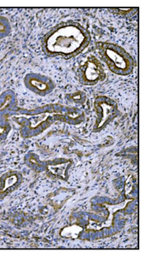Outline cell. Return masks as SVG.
I'll use <instances>...</instances> for the list:
<instances>
[{
  "mask_svg": "<svg viewBox=\"0 0 145 257\" xmlns=\"http://www.w3.org/2000/svg\"><path fill=\"white\" fill-rule=\"evenodd\" d=\"M92 38L86 28L76 22H62L45 35L44 49L48 55L65 59L82 54Z\"/></svg>",
  "mask_w": 145,
  "mask_h": 257,
  "instance_id": "1",
  "label": "cell"
},
{
  "mask_svg": "<svg viewBox=\"0 0 145 257\" xmlns=\"http://www.w3.org/2000/svg\"><path fill=\"white\" fill-rule=\"evenodd\" d=\"M97 49L102 60L112 73L118 75H128L134 68V59L126 49L113 43H97Z\"/></svg>",
  "mask_w": 145,
  "mask_h": 257,
  "instance_id": "2",
  "label": "cell"
},
{
  "mask_svg": "<svg viewBox=\"0 0 145 257\" xmlns=\"http://www.w3.org/2000/svg\"><path fill=\"white\" fill-rule=\"evenodd\" d=\"M104 78V71L100 61L90 55L80 67V79L86 85H93Z\"/></svg>",
  "mask_w": 145,
  "mask_h": 257,
  "instance_id": "3",
  "label": "cell"
},
{
  "mask_svg": "<svg viewBox=\"0 0 145 257\" xmlns=\"http://www.w3.org/2000/svg\"><path fill=\"white\" fill-rule=\"evenodd\" d=\"M96 106L99 112V116L96 124V129L100 130L103 126H106V124L108 123L110 120H112L116 116L117 107L114 102L110 100L96 102Z\"/></svg>",
  "mask_w": 145,
  "mask_h": 257,
  "instance_id": "4",
  "label": "cell"
},
{
  "mask_svg": "<svg viewBox=\"0 0 145 257\" xmlns=\"http://www.w3.org/2000/svg\"><path fill=\"white\" fill-rule=\"evenodd\" d=\"M32 84L40 92H48L50 90V83L48 82L39 80L38 78H34V80L32 81Z\"/></svg>",
  "mask_w": 145,
  "mask_h": 257,
  "instance_id": "5",
  "label": "cell"
},
{
  "mask_svg": "<svg viewBox=\"0 0 145 257\" xmlns=\"http://www.w3.org/2000/svg\"><path fill=\"white\" fill-rule=\"evenodd\" d=\"M112 12L116 15H121L122 17H130V15L136 14L138 10L134 8H128V9H112Z\"/></svg>",
  "mask_w": 145,
  "mask_h": 257,
  "instance_id": "6",
  "label": "cell"
},
{
  "mask_svg": "<svg viewBox=\"0 0 145 257\" xmlns=\"http://www.w3.org/2000/svg\"><path fill=\"white\" fill-rule=\"evenodd\" d=\"M8 29V22L0 20V36L7 34Z\"/></svg>",
  "mask_w": 145,
  "mask_h": 257,
  "instance_id": "7",
  "label": "cell"
}]
</instances>
